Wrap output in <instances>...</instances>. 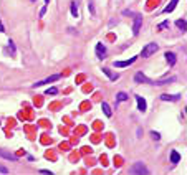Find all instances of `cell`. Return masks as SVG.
Instances as JSON below:
<instances>
[{
    "label": "cell",
    "mask_w": 187,
    "mask_h": 175,
    "mask_svg": "<svg viewBox=\"0 0 187 175\" xmlns=\"http://www.w3.org/2000/svg\"><path fill=\"white\" fill-rule=\"evenodd\" d=\"M134 23H133V33L134 35H139V30H141L142 25V15L141 13H134Z\"/></svg>",
    "instance_id": "obj_3"
},
{
    "label": "cell",
    "mask_w": 187,
    "mask_h": 175,
    "mask_svg": "<svg viewBox=\"0 0 187 175\" xmlns=\"http://www.w3.org/2000/svg\"><path fill=\"white\" fill-rule=\"evenodd\" d=\"M136 101H137V109L141 111V113H144L146 109H147V106H146V99L141 96H136Z\"/></svg>",
    "instance_id": "obj_10"
},
{
    "label": "cell",
    "mask_w": 187,
    "mask_h": 175,
    "mask_svg": "<svg viewBox=\"0 0 187 175\" xmlns=\"http://www.w3.org/2000/svg\"><path fill=\"white\" fill-rule=\"evenodd\" d=\"M101 109H103V113H104V116L106 117H111V108H109L108 106V103H103V104H101Z\"/></svg>",
    "instance_id": "obj_14"
},
{
    "label": "cell",
    "mask_w": 187,
    "mask_h": 175,
    "mask_svg": "<svg viewBox=\"0 0 187 175\" xmlns=\"http://www.w3.org/2000/svg\"><path fill=\"white\" fill-rule=\"evenodd\" d=\"M175 78H166V79H161V81H152V84H157V86H161V84H167V83H174Z\"/></svg>",
    "instance_id": "obj_15"
},
{
    "label": "cell",
    "mask_w": 187,
    "mask_h": 175,
    "mask_svg": "<svg viewBox=\"0 0 187 175\" xmlns=\"http://www.w3.org/2000/svg\"><path fill=\"white\" fill-rule=\"evenodd\" d=\"M157 43H149V45H146L144 48H142V51H141V56L142 58H149L151 55H154L156 51H157Z\"/></svg>",
    "instance_id": "obj_2"
},
{
    "label": "cell",
    "mask_w": 187,
    "mask_h": 175,
    "mask_svg": "<svg viewBox=\"0 0 187 175\" xmlns=\"http://www.w3.org/2000/svg\"><path fill=\"white\" fill-rule=\"evenodd\" d=\"M170 160H172V164H177L179 160H181V155H179L177 150H172V152H170Z\"/></svg>",
    "instance_id": "obj_17"
},
{
    "label": "cell",
    "mask_w": 187,
    "mask_h": 175,
    "mask_svg": "<svg viewBox=\"0 0 187 175\" xmlns=\"http://www.w3.org/2000/svg\"><path fill=\"white\" fill-rule=\"evenodd\" d=\"M129 174H133V175H147V174H149V170L146 169V165L142 162H137V164H134V165L131 167Z\"/></svg>",
    "instance_id": "obj_1"
},
{
    "label": "cell",
    "mask_w": 187,
    "mask_h": 175,
    "mask_svg": "<svg viewBox=\"0 0 187 175\" xmlns=\"http://www.w3.org/2000/svg\"><path fill=\"white\" fill-rule=\"evenodd\" d=\"M136 61V56H133V58L126 60V61H114L113 65H114V68H126V66H131L133 63Z\"/></svg>",
    "instance_id": "obj_6"
},
{
    "label": "cell",
    "mask_w": 187,
    "mask_h": 175,
    "mask_svg": "<svg viewBox=\"0 0 187 175\" xmlns=\"http://www.w3.org/2000/svg\"><path fill=\"white\" fill-rule=\"evenodd\" d=\"M134 81H136V83H144V84H152V81L146 75H142V73H136V75H134Z\"/></svg>",
    "instance_id": "obj_5"
},
{
    "label": "cell",
    "mask_w": 187,
    "mask_h": 175,
    "mask_svg": "<svg viewBox=\"0 0 187 175\" xmlns=\"http://www.w3.org/2000/svg\"><path fill=\"white\" fill-rule=\"evenodd\" d=\"M0 157L2 159H5V160H17V155L15 154H12L10 150H5V149H0Z\"/></svg>",
    "instance_id": "obj_7"
},
{
    "label": "cell",
    "mask_w": 187,
    "mask_h": 175,
    "mask_svg": "<svg viewBox=\"0 0 187 175\" xmlns=\"http://www.w3.org/2000/svg\"><path fill=\"white\" fill-rule=\"evenodd\" d=\"M103 73L106 76H108L109 79H111V81H116L118 78H119V75H118V73H113L111 70H109V68H103Z\"/></svg>",
    "instance_id": "obj_11"
},
{
    "label": "cell",
    "mask_w": 187,
    "mask_h": 175,
    "mask_svg": "<svg viewBox=\"0 0 187 175\" xmlns=\"http://www.w3.org/2000/svg\"><path fill=\"white\" fill-rule=\"evenodd\" d=\"M32 2H35V0H32Z\"/></svg>",
    "instance_id": "obj_28"
},
{
    "label": "cell",
    "mask_w": 187,
    "mask_h": 175,
    "mask_svg": "<svg viewBox=\"0 0 187 175\" xmlns=\"http://www.w3.org/2000/svg\"><path fill=\"white\" fill-rule=\"evenodd\" d=\"M71 15L78 17V5H76V2H71Z\"/></svg>",
    "instance_id": "obj_18"
},
{
    "label": "cell",
    "mask_w": 187,
    "mask_h": 175,
    "mask_svg": "<svg viewBox=\"0 0 187 175\" xmlns=\"http://www.w3.org/2000/svg\"><path fill=\"white\" fill-rule=\"evenodd\" d=\"M9 48H10V55H12V56H15V45H13L12 40H9Z\"/></svg>",
    "instance_id": "obj_21"
},
{
    "label": "cell",
    "mask_w": 187,
    "mask_h": 175,
    "mask_svg": "<svg viewBox=\"0 0 187 175\" xmlns=\"http://www.w3.org/2000/svg\"><path fill=\"white\" fill-rule=\"evenodd\" d=\"M177 4H179V0H170V4H167L166 9H164V13H170L175 7H177Z\"/></svg>",
    "instance_id": "obj_12"
},
{
    "label": "cell",
    "mask_w": 187,
    "mask_h": 175,
    "mask_svg": "<svg viewBox=\"0 0 187 175\" xmlns=\"http://www.w3.org/2000/svg\"><path fill=\"white\" fill-rule=\"evenodd\" d=\"M126 99H129V96L126 94V93H118V96H116V104L118 103H123V101H126Z\"/></svg>",
    "instance_id": "obj_16"
},
{
    "label": "cell",
    "mask_w": 187,
    "mask_h": 175,
    "mask_svg": "<svg viewBox=\"0 0 187 175\" xmlns=\"http://www.w3.org/2000/svg\"><path fill=\"white\" fill-rule=\"evenodd\" d=\"M56 93H58V89H56V88H48V89L45 91V94H46V96H55Z\"/></svg>",
    "instance_id": "obj_19"
},
{
    "label": "cell",
    "mask_w": 187,
    "mask_h": 175,
    "mask_svg": "<svg viewBox=\"0 0 187 175\" xmlns=\"http://www.w3.org/2000/svg\"><path fill=\"white\" fill-rule=\"evenodd\" d=\"M166 60H167V63H169V66H174L175 65V61H177V58H175V55L172 53V51H166Z\"/></svg>",
    "instance_id": "obj_9"
},
{
    "label": "cell",
    "mask_w": 187,
    "mask_h": 175,
    "mask_svg": "<svg viewBox=\"0 0 187 175\" xmlns=\"http://www.w3.org/2000/svg\"><path fill=\"white\" fill-rule=\"evenodd\" d=\"M161 99L162 101H179V99H181V94H175V96H170V94H162Z\"/></svg>",
    "instance_id": "obj_13"
},
{
    "label": "cell",
    "mask_w": 187,
    "mask_h": 175,
    "mask_svg": "<svg viewBox=\"0 0 187 175\" xmlns=\"http://www.w3.org/2000/svg\"><path fill=\"white\" fill-rule=\"evenodd\" d=\"M151 136H152V139H156V141H159V139H161V136H159L157 132H151Z\"/></svg>",
    "instance_id": "obj_24"
},
{
    "label": "cell",
    "mask_w": 187,
    "mask_h": 175,
    "mask_svg": "<svg viewBox=\"0 0 187 175\" xmlns=\"http://www.w3.org/2000/svg\"><path fill=\"white\" fill-rule=\"evenodd\" d=\"M60 78H61V76H60V75H53V76H50V78L43 79V81H38V83H35V84H33V88H38V86H45V84L55 83V81H58Z\"/></svg>",
    "instance_id": "obj_4"
},
{
    "label": "cell",
    "mask_w": 187,
    "mask_h": 175,
    "mask_svg": "<svg viewBox=\"0 0 187 175\" xmlns=\"http://www.w3.org/2000/svg\"><path fill=\"white\" fill-rule=\"evenodd\" d=\"M0 172H2V174H9V169H5V167L0 165Z\"/></svg>",
    "instance_id": "obj_25"
},
{
    "label": "cell",
    "mask_w": 187,
    "mask_h": 175,
    "mask_svg": "<svg viewBox=\"0 0 187 175\" xmlns=\"http://www.w3.org/2000/svg\"><path fill=\"white\" fill-rule=\"evenodd\" d=\"M0 32H4V27H2V22H0Z\"/></svg>",
    "instance_id": "obj_27"
},
{
    "label": "cell",
    "mask_w": 187,
    "mask_h": 175,
    "mask_svg": "<svg viewBox=\"0 0 187 175\" xmlns=\"http://www.w3.org/2000/svg\"><path fill=\"white\" fill-rule=\"evenodd\" d=\"M177 28L179 30H182V32H186V20H177Z\"/></svg>",
    "instance_id": "obj_20"
},
{
    "label": "cell",
    "mask_w": 187,
    "mask_h": 175,
    "mask_svg": "<svg viewBox=\"0 0 187 175\" xmlns=\"http://www.w3.org/2000/svg\"><path fill=\"white\" fill-rule=\"evenodd\" d=\"M96 56L100 60L106 58V46H104L103 43H98V45H96Z\"/></svg>",
    "instance_id": "obj_8"
},
{
    "label": "cell",
    "mask_w": 187,
    "mask_h": 175,
    "mask_svg": "<svg viewBox=\"0 0 187 175\" xmlns=\"http://www.w3.org/2000/svg\"><path fill=\"white\" fill-rule=\"evenodd\" d=\"M45 12H46V5L42 9V12H40V17H43V15H45Z\"/></svg>",
    "instance_id": "obj_26"
},
{
    "label": "cell",
    "mask_w": 187,
    "mask_h": 175,
    "mask_svg": "<svg viewBox=\"0 0 187 175\" xmlns=\"http://www.w3.org/2000/svg\"><path fill=\"white\" fill-rule=\"evenodd\" d=\"M169 27V22H162L161 25H159V30H164V28H167Z\"/></svg>",
    "instance_id": "obj_23"
},
{
    "label": "cell",
    "mask_w": 187,
    "mask_h": 175,
    "mask_svg": "<svg viewBox=\"0 0 187 175\" xmlns=\"http://www.w3.org/2000/svg\"><path fill=\"white\" fill-rule=\"evenodd\" d=\"M88 9H90V12L95 15V4H93V2H90V4H88Z\"/></svg>",
    "instance_id": "obj_22"
}]
</instances>
